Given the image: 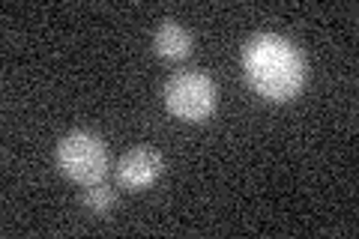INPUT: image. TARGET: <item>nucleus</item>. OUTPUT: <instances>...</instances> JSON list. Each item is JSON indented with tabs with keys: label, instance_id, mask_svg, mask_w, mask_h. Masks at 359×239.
I'll list each match as a JSON object with an SVG mask.
<instances>
[{
	"label": "nucleus",
	"instance_id": "nucleus-6",
	"mask_svg": "<svg viewBox=\"0 0 359 239\" xmlns=\"http://www.w3.org/2000/svg\"><path fill=\"white\" fill-rule=\"evenodd\" d=\"M114 200H117L114 189H111V186H105L102 179H99V183H90V186H84L81 203H84V207H87L90 212L102 215V212H108L111 207H114Z\"/></svg>",
	"mask_w": 359,
	"mask_h": 239
},
{
	"label": "nucleus",
	"instance_id": "nucleus-2",
	"mask_svg": "<svg viewBox=\"0 0 359 239\" xmlns=\"http://www.w3.org/2000/svg\"><path fill=\"white\" fill-rule=\"evenodd\" d=\"M57 168L63 170L69 179L81 186L99 183L108 170V150L105 141L93 132H69L66 138L57 144Z\"/></svg>",
	"mask_w": 359,
	"mask_h": 239
},
{
	"label": "nucleus",
	"instance_id": "nucleus-5",
	"mask_svg": "<svg viewBox=\"0 0 359 239\" xmlns=\"http://www.w3.org/2000/svg\"><path fill=\"white\" fill-rule=\"evenodd\" d=\"M153 48L165 60H183V57L192 54V33H189L180 21L165 18L159 27H156L153 36Z\"/></svg>",
	"mask_w": 359,
	"mask_h": 239
},
{
	"label": "nucleus",
	"instance_id": "nucleus-1",
	"mask_svg": "<svg viewBox=\"0 0 359 239\" xmlns=\"http://www.w3.org/2000/svg\"><path fill=\"white\" fill-rule=\"evenodd\" d=\"M243 69L264 99L287 102L306 81V60L290 39L278 33H257L243 48Z\"/></svg>",
	"mask_w": 359,
	"mask_h": 239
},
{
	"label": "nucleus",
	"instance_id": "nucleus-3",
	"mask_svg": "<svg viewBox=\"0 0 359 239\" xmlns=\"http://www.w3.org/2000/svg\"><path fill=\"white\" fill-rule=\"evenodd\" d=\"M216 84L212 78L198 72V69H189V72H177L168 78L165 84V105L168 111L180 120H189V123H201L207 120L212 111H216Z\"/></svg>",
	"mask_w": 359,
	"mask_h": 239
},
{
	"label": "nucleus",
	"instance_id": "nucleus-4",
	"mask_svg": "<svg viewBox=\"0 0 359 239\" xmlns=\"http://www.w3.org/2000/svg\"><path fill=\"white\" fill-rule=\"evenodd\" d=\"M117 183L126 189H147L162 174V156L150 150V146H135V150L123 153L117 162Z\"/></svg>",
	"mask_w": 359,
	"mask_h": 239
}]
</instances>
